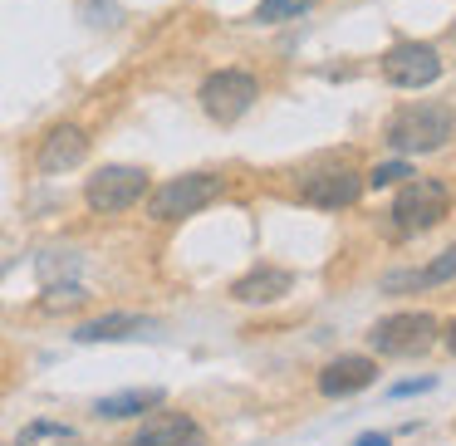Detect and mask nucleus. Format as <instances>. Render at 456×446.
I'll list each match as a JSON object with an SVG mask.
<instances>
[{
  "label": "nucleus",
  "mask_w": 456,
  "mask_h": 446,
  "mask_svg": "<svg viewBox=\"0 0 456 446\" xmlns=\"http://www.w3.org/2000/svg\"><path fill=\"white\" fill-rule=\"evenodd\" d=\"M456 133V113L446 103H407L387 118L383 142L397 152V158H422V152L446 148V138Z\"/></svg>",
  "instance_id": "nucleus-1"
},
{
  "label": "nucleus",
  "mask_w": 456,
  "mask_h": 446,
  "mask_svg": "<svg viewBox=\"0 0 456 446\" xmlns=\"http://www.w3.org/2000/svg\"><path fill=\"white\" fill-rule=\"evenodd\" d=\"M446 211H452V191L412 172V182H397V201L387 216H393V236H422V231L442 226Z\"/></svg>",
  "instance_id": "nucleus-2"
},
{
  "label": "nucleus",
  "mask_w": 456,
  "mask_h": 446,
  "mask_svg": "<svg viewBox=\"0 0 456 446\" xmlns=\"http://www.w3.org/2000/svg\"><path fill=\"white\" fill-rule=\"evenodd\" d=\"M221 191H226V182H221L216 172H187V177H172V182H162V187L152 191V197H148V216L152 221L197 216V211L211 207Z\"/></svg>",
  "instance_id": "nucleus-3"
},
{
  "label": "nucleus",
  "mask_w": 456,
  "mask_h": 446,
  "mask_svg": "<svg viewBox=\"0 0 456 446\" xmlns=\"http://www.w3.org/2000/svg\"><path fill=\"white\" fill-rule=\"evenodd\" d=\"M197 99H201V113H207L211 123H236V118H246L250 103L260 99V84H256V74H246V69H216V74L201 79Z\"/></svg>",
  "instance_id": "nucleus-4"
},
{
  "label": "nucleus",
  "mask_w": 456,
  "mask_h": 446,
  "mask_svg": "<svg viewBox=\"0 0 456 446\" xmlns=\"http://www.w3.org/2000/svg\"><path fill=\"white\" fill-rule=\"evenodd\" d=\"M436 344V319L432 314H387L368 328V348L383 358H412V353H427Z\"/></svg>",
  "instance_id": "nucleus-5"
},
{
  "label": "nucleus",
  "mask_w": 456,
  "mask_h": 446,
  "mask_svg": "<svg viewBox=\"0 0 456 446\" xmlns=\"http://www.w3.org/2000/svg\"><path fill=\"white\" fill-rule=\"evenodd\" d=\"M148 197V172L142 167H99L89 182H84V201H89V211H99V216H118V211L138 207V201Z\"/></svg>",
  "instance_id": "nucleus-6"
},
{
  "label": "nucleus",
  "mask_w": 456,
  "mask_h": 446,
  "mask_svg": "<svg viewBox=\"0 0 456 446\" xmlns=\"http://www.w3.org/2000/svg\"><path fill=\"white\" fill-rule=\"evenodd\" d=\"M363 197V177H358L348 162H324V167L305 172L299 177V201L319 211H344Z\"/></svg>",
  "instance_id": "nucleus-7"
},
{
  "label": "nucleus",
  "mask_w": 456,
  "mask_h": 446,
  "mask_svg": "<svg viewBox=\"0 0 456 446\" xmlns=\"http://www.w3.org/2000/svg\"><path fill=\"white\" fill-rule=\"evenodd\" d=\"M383 79L393 89H427V84L442 79V54L432 45H417V40H403L383 54Z\"/></svg>",
  "instance_id": "nucleus-8"
},
{
  "label": "nucleus",
  "mask_w": 456,
  "mask_h": 446,
  "mask_svg": "<svg viewBox=\"0 0 456 446\" xmlns=\"http://www.w3.org/2000/svg\"><path fill=\"white\" fill-rule=\"evenodd\" d=\"M89 158V133L79 128V123H60V128H50L45 133V142H40V172H74L79 162Z\"/></svg>",
  "instance_id": "nucleus-9"
},
{
  "label": "nucleus",
  "mask_w": 456,
  "mask_h": 446,
  "mask_svg": "<svg viewBox=\"0 0 456 446\" xmlns=\"http://www.w3.org/2000/svg\"><path fill=\"white\" fill-rule=\"evenodd\" d=\"M128 446H207V432L187 412H158L152 422H142V432Z\"/></svg>",
  "instance_id": "nucleus-10"
},
{
  "label": "nucleus",
  "mask_w": 456,
  "mask_h": 446,
  "mask_svg": "<svg viewBox=\"0 0 456 446\" xmlns=\"http://www.w3.org/2000/svg\"><path fill=\"white\" fill-rule=\"evenodd\" d=\"M118 338H158V319L142 314H99L74 328V344H118Z\"/></svg>",
  "instance_id": "nucleus-11"
},
{
  "label": "nucleus",
  "mask_w": 456,
  "mask_h": 446,
  "mask_svg": "<svg viewBox=\"0 0 456 446\" xmlns=\"http://www.w3.org/2000/svg\"><path fill=\"white\" fill-rule=\"evenodd\" d=\"M373 377H378V363H373V358L344 353V358H334V363L319 373V393H324V397H354V393H363Z\"/></svg>",
  "instance_id": "nucleus-12"
},
{
  "label": "nucleus",
  "mask_w": 456,
  "mask_h": 446,
  "mask_svg": "<svg viewBox=\"0 0 456 446\" xmlns=\"http://www.w3.org/2000/svg\"><path fill=\"white\" fill-rule=\"evenodd\" d=\"M289 289H295V275L280 265H256L250 275H240L236 285H231V299H240V304H275V299H285Z\"/></svg>",
  "instance_id": "nucleus-13"
},
{
  "label": "nucleus",
  "mask_w": 456,
  "mask_h": 446,
  "mask_svg": "<svg viewBox=\"0 0 456 446\" xmlns=\"http://www.w3.org/2000/svg\"><path fill=\"white\" fill-rule=\"evenodd\" d=\"M162 387H128V393H113V397H99L94 402V417H103V422H128V417H142L152 412V407H162Z\"/></svg>",
  "instance_id": "nucleus-14"
},
{
  "label": "nucleus",
  "mask_w": 456,
  "mask_h": 446,
  "mask_svg": "<svg viewBox=\"0 0 456 446\" xmlns=\"http://www.w3.org/2000/svg\"><path fill=\"white\" fill-rule=\"evenodd\" d=\"M446 280H456V246L442 250V255L432 260L427 270H403V275H387L383 289H427V285H446Z\"/></svg>",
  "instance_id": "nucleus-15"
},
{
  "label": "nucleus",
  "mask_w": 456,
  "mask_h": 446,
  "mask_svg": "<svg viewBox=\"0 0 456 446\" xmlns=\"http://www.w3.org/2000/svg\"><path fill=\"white\" fill-rule=\"evenodd\" d=\"M84 299H89V289H84L74 275H64V280H50V285H45V299H40V304L50 309V314H64V309H79Z\"/></svg>",
  "instance_id": "nucleus-16"
},
{
  "label": "nucleus",
  "mask_w": 456,
  "mask_h": 446,
  "mask_svg": "<svg viewBox=\"0 0 456 446\" xmlns=\"http://www.w3.org/2000/svg\"><path fill=\"white\" fill-rule=\"evenodd\" d=\"M15 446H74V426L64 422H50V417H40V422H30L20 432V442Z\"/></svg>",
  "instance_id": "nucleus-17"
},
{
  "label": "nucleus",
  "mask_w": 456,
  "mask_h": 446,
  "mask_svg": "<svg viewBox=\"0 0 456 446\" xmlns=\"http://www.w3.org/2000/svg\"><path fill=\"white\" fill-rule=\"evenodd\" d=\"M319 0H260L256 5V20L260 25H285V20H299V15H309Z\"/></svg>",
  "instance_id": "nucleus-18"
},
{
  "label": "nucleus",
  "mask_w": 456,
  "mask_h": 446,
  "mask_svg": "<svg viewBox=\"0 0 456 446\" xmlns=\"http://www.w3.org/2000/svg\"><path fill=\"white\" fill-rule=\"evenodd\" d=\"M407 177H412V162H407V158H393V162H378V167L363 177V187L383 191V187H397V182H407Z\"/></svg>",
  "instance_id": "nucleus-19"
},
{
  "label": "nucleus",
  "mask_w": 456,
  "mask_h": 446,
  "mask_svg": "<svg viewBox=\"0 0 456 446\" xmlns=\"http://www.w3.org/2000/svg\"><path fill=\"white\" fill-rule=\"evenodd\" d=\"M436 377H403V383L387 387V397H417V393H432Z\"/></svg>",
  "instance_id": "nucleus-20"
},
{
  "label": "nucleus",
  "mask_w": 456,
  "mask_h": 446,
  "mask_svg": "<svg viewBox=\"0 0 456 446\" xmlns=\"http://www.w3.org/2000/svg\"><path fill=\"white\" fill-rule=\"evenodd\" d=\"M354 446H393V442H387V436L383 432H368V436H358V442Z\"/></svg>",
  "instance_id": "nucleus-21"
},
{
  "label": "nucleus",
  "mask_w": 456,
  "mask_h": 446,
  "mask_svg": "<svg viewBox=\"0 0 456 446\" xmlns=\"http://www.w3.org/2000/svg\"><path fill=\"white\" fill-rule=\"evenodd\" d=\"M442 344H446V348H452V353H456V319H452V324H446V334H442Z\"/></svg>",
  "instance_id": "nucleus-22"
}]
</instances>
